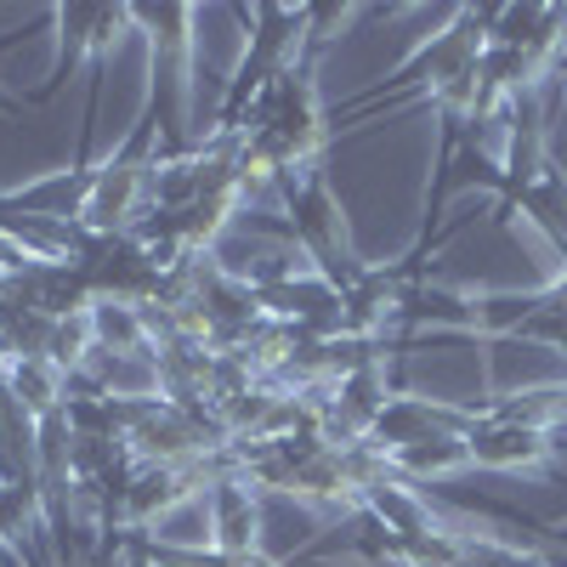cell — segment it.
<instances>
[{
  "mask_svg": "<svg viewBox=\"0 0 567 567\" xmlns=\"http://www.w3.org/2000/svg\"><path fill=\"white\" fill-rule=\"evenodd\" d=\"M465 449H471V465H483V471H539L556 443H550V432H528V425L477 414L465 432Z\"/></svg>",
  "mask_w": 567,
  "mask_h": 567,
  "instance_id": "7a4b0ae2",
  "label": "cell"
},
{
  "mask_svg": "<svg viewBox=\"0 0 567 567\" xmlns=\"http://www.w3.org/2000/svg\"><path fill=\"white\" fill-rule=\"evenodd\" d=\"M556 74H561V91H567V52L556 58Z\"/></svg>",
  "mask_w": 567,
  "mask_h": 567,
  "instance_id": "30bf717a",
  "label": "cell"
},
{
  "mask_svg": "<svg viewBox=\"0 0 567 567\" xmlns=\"http://www.w3.org/2000/svg\"><path fill=\"white\" fill-rule=\"evenodd\" d=\"M205 516H210V550H261V499L245 477H221L205 494Z\"/></svg>",
  "mask_w": 567,
  "mask_h": 567,
  "instance_id": "3957f363",
  "label": "cell"
},
{
  "mask_svg": "<svg viewBox=\"0 0 567 567\" xmlns=\"http://www.w3.org/2000/svg\"><path fill=\"white\" fill-rule=\"evenodd\" d=\"M63 23V58H109L114 45L125 40V29L136 23L131 7H63L58 12Z\"/></svg>",
  "mask_w": 567,
  "mask_h": 567,
  "instance_id": "5b68a950",
  "label": "cell"
},
{
  "mask_svg": "<svg viewBox=\"0 0 567 567\" xmlns=\"http://www.w3.org/2000/svg\"><path fill=\"white\" fill-rule=\"evenodd\" d=\"M91 329L103 352H148V323L131 301H91Z\"/></svg>",
  "mask_w": 567,
  "mask_h": 567,
  "instance_id": "9c48e42d",
  "label": "cell"
},
{
  "mask_svg": "<svg viewBox=\"0 0 567 567\" xmlns=\"http://www.w3.org/2000/svg\"><path fill=\"white\" fill-rule=\"evenodd\" d=\"M7 386H12V398L34 414V420H45V414H58L63 403H69V374L52 363V358H18V363H7Z\"/></svg>",
  "mask_w": 567,
  "mask_h": 567,
  "instance_id": "8992f818",
  "label": "cell"
},
{
  "mask_svg": "<svg viewBox=\"0 0 567 567\" xmlns=\"http://www.w3.org/2000/svg\"><path fill=\"white\" fill-rule=\"evenodd\" d=\"M142 205H154V165L148 159H109L103 171L85 176V199L74 221L97 239H120L125 227H136Z\"/></svg>",
  "mask_w": 567,
  "mask_h": 567,
  "instance_id": "6da1fadb",
  "label": "cell"
},
{
  "mask_svg": "<svg viewBox=\"0 0 567 567\" xmlns=\"http://www.w3.org/2000/svg\"><path fill=\"white\" fill-rule=\"evenodd\" d=\"M465 465H471V449H465L460 432H449V437H425V443H409V449L392 454V471H398L403 483L454 477V471H465Z\"/></svg>",
  "mask_w": 567,
  "mask_h": 567,
  "instance_id": "52a82bcc",
  "label": "cell"
},
{
  "mask_svg": "<svg viewBox=\"0 0 567 567\" xmlns=\"http://www.w3.org/2000/svg\"><path fill=\"white\" fill-rule=\"evenodd\" d=\"M136 550L148 567H284L267 550H182V545H154L148 534H136Z\"/></svg>",
  "mask_w": 567,
  "mask_h": 567,
  "instance_id": "ba28073f",
  "label": "cell"
},
{
  "mask_svg": "<svg viewBox=\"0 0 567 567\" xmlns=\"http://www.w3.org/2000/svg\"><path fill=\"white\" fill-rule=\"evenodd\" d=\"M40 483V420L0 381V488Z\"/></svg>",
  "mask_w": 567,
  "mask_h": 567,
  "instance_id": "277c9868",
  "label": "cell"
},
{
  "mask_svg": "<svg viewBox=\"0 0 567 567\" xmlns=\"http://www.w3.org/2000/svg\"><path fill=\"white\" fill-rule=\"evenodd\" d=\"M0 567H12V556H7V545H0Z\"/></svg>",
  "mask_w": 567,
  "mask_h": 567,
  "instance_id": "8fae6325",
  "label": "cell"
}]
</instances>
